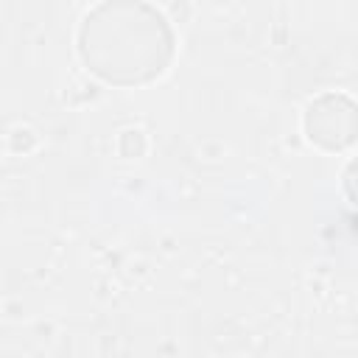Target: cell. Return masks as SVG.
<instances>
[{"instance_id":"7a4b0ae2","label":"cell","mask_w":358,"mask_h":358,"mask_svg":"<svg viewBox=\"0 0 358 358\" xmlns=\"http://www.w3.org/2000/svg\"><path fill=\"white\" fill-rule=\"evenodd\" d=\"M308 137L327 148H341L352 140L355 131V115L352 103L341 95H324L316 103H310L305 117Z\"/></svg>"},{"instance_id":"6da1fadb","label":"cell","mask_w":358,"mask_h":358,"mask_svg":"<svg viewBox=\"0 0 358 358\" xmlns=\"http://www.w3.org/2000/svg\"><path fill=\"white\" fill-rule=\"evenodd\" d=\"M78 48L101 78L140 84L165 70L173 34L168 20L148 3H101L81 22Z\"/></svg>"}]
</instances>
